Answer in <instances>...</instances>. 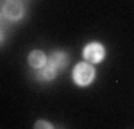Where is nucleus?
Returning a JSON list of instances; mask_svg holds the SVG:
<instances>
[{
  "mask_svg": "<svg viewBox=\"0 0 134 129\" xmlns=\"http://www.w3.org/2000/svg\"><path fill=\"white\" fill-rule=\"evenodd\" d=\"M95 66L91 63H88V61H81V63H77L73 66V72H72V77H73V83L77 86H90L95 81Z\"/></svg>",
  "mask_w": 134,
  "mask_h": 129,
  "instance_id": "1",
  "label": "nucleus"
},
{
  "mask_svg": "<svg viewBox=\"0 0 134 129\" xmlns=\"http://www.w3.org/2000/svg\"><path fill=\"white\" fill-rule=\"evenodd\" d=\"M82 57H84V61H88V63L98 64V63L104 59V57H105V49H104L102 43L91 41V43H88V45L84 47Z\"/></svg>",
  "mask_w": 134,
  "mask_h": 129,
  "instance_id": "2",
  "label": "nucleus"
},
{
  "mask_svg": "<svg viewBox=\"0 0 134 129\" xmlns=\"http://www.w3.org/2000/svg\"><path fill=\"white\" fill-rule=\"evenodd\" d=\"M2 14L11 22H18L23 18V14H25V7H23V4H21L20 0H9V2H5L4 4V7H2Z\"/></svg>",
  "mask_w": 134,
  "mask_h": 129,
  "instance_id": "3",
  "label": "nucleus"
},
{
  "mask_svg": "<svg viewBox=\"0 0 134 129\" xmlns=\"http://www.w3.org/2000/svg\"><path fill=\"white\" fill-rule=\"evenodd\" d=\"M47 61H48V57H47V54L43 52V50H32L31 54H29V57H27V63H29V66L31 68H34V70H40V68H43L45 64H47Z\"/></svg>",
  "mask_w": 134,
  "mask_h": 129,
  "instance_id": "4",
  "label": "nucleus"
},
{
  "mask_svg": "<svg viewBox=\"0 0 134 129\" xmlns=\"http://www.w3.org/2000/svg\"><path fill=\"white\" fill-rule=\"evenodd\" d=\"M68 61H70V56L64 52V50H54V52L50 54V57H48V63H52L57 70L66 68Z\"/></svg>",
  "mask_w": 134,
  "mask_h": 129,
  "instance_id": "5",
  "label": "nucleus"
},
{
  "mask_svg": "<svg viewBox=\"0 0 134 129\" xmlns=\"http://www.w3.org/2000/svg\"><path fill=\"white\" fill-rule=\"evenodd\" d=\"M57 72H59V70H57V68H55L52 63H48V61H47V64H45L43 68H40L38 77H40L41 81H47V83H48V81H54V79L57 77Z\"/></svg>",
  "mask_w": 134,
  "mask_h": 129,
  "instance_id": "6",
  "label": "nucleus"
},
{
  "mask_svg": "<svg viewBox=\"0 0 134 129\" xmlns=\"http://www.w3.org/2000/svg\"><path fill=\"white\" fill-rule=\"evenodd\" d=\"M34 127H36V129H52V127H54V124H50L48 120H38V122L34 124Z\"/></svg>",
  "mask_w": 134,
  "mask_h": 129,
  "instance_id": "7",
  "label": "nucleus"
},
{
  "mask_svg": "<svg viewBox=\"0 0 134 129\" xmlns=\"http://www.w3.org/2000/svg\"><path fill=\"white\" fill-rule=\"evenodd\" d=\"M0 43H4V31L0 29Z\"/></svg>",
  "mask_w": 134,
  "mask_h": 129,
  "instance_id": "8",
  "label": "nucleus"
},
{
  "mask_svg": "<svg viewBox=\"0 0 134 129\" xmlns=\"http://www.w3.org/2000/svg\"><path fill=\"white\" fill-rule=\"evenodd\" d=\"M0 16H2V13H0Z\"/></svg>",
  "mask_w": 134,
  "mask_h": 129,
  "instance_id": "9",
  "label": "nucleus"
},
{
  "mask_svg": "<svg viewBox=\"0 0 134 129\" xmlns=\"http://www.w3.org/2000/svg\"><path fill=\"white\" fill-rule=\"evenodd\" d=\"M5 2H9V0H5Z\"/></svg>",
  "mask_w": 134,
  "mask_h": 129,
  "instance_id": "10",
  "label": "nucleus"
}]
</instances>
